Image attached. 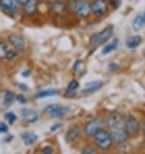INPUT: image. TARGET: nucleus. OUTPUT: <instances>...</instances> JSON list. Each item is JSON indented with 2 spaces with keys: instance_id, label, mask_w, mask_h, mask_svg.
I'll return each instance as SVG.
<instances>
[{
  "instance_id": "obj_36",
  "label": "nucleus",
  "mask_w": 145,
  "mask_h": 154,
  "mask_svg": "<svg viewBox=\"0 0 145 154\" xmlns=\"http://www.w3.org/2000/svg\"><path fill=\"white\" fill-rule=\"evenodd\" d=\"M143 133H144V135H145V123H144V125H143Z\"/></svg>"
},
{
  "instance_id": "obj_21",
  "label": "nucleus",
  "mask_w": 145,
  "mask_h": 154,
  "mask_svg": "<svg viewBox=\"0 0 145 154\" xmlns=\"http://www.w3.org/2000/svg\"><path fill=\"white\" fill-rule=\"evenodd\" d=\"M15 98H16L15 95L11 92H6L4 96V104L6 106H10L12 104V102L15 100Z\"/></svg>"
},
{
  "instance_id": "obj_11",
  "label": "nucleus",
  "mask_w": 145,
  "mask_h": 154,
  "mask_svg": "<svg viewBox=\"0 0 145 154\" xmlns=\"http://www.w3.org/2000/svg\"><path fill=\"white\" fill-rule=\"evenodd\" d=\"M103 86V82L100 81H93L89 82L87 84H85L84 88H83V93H94L96 91H98L100 87Z\"/></svg>"
},
{
  "instance_id": "obj_20",
  "label": "nucleus",
  "mask_w": 145,
  "mask_h": 154,
  "mask_svg": "<svg viewBox=\"0 0 145 154\" xmlns=\"http://www.w3.org/2000/svg\"><path fill=\"white\" fill-rule=\"evenodd\" d=\"M132 27H133L134 30H141L142 28L145 27V21L143 19V16L142 14H138V15L135 16V18H134L133 23H132Z\"/></svg>"
},
{
  "instance_id": "obj_29",
  "label": "nucleus",
  "mask_w": 145,
  "mask_h": 154,
  "mask_svg": "<svg viewBox=\"0 0 145 154\" xmlns=\"http://www.w3.org/2000/svg\"><path fill=\"white\" fill-rule=\"evenodd\" d=\"M108 68H110L111 72H116V70L119 69V65H116V64H110Z\"/></svg>"
},
{
  "instance_id": "obj_13",
  "label": "nucleus",
  "mask_w": 145,
  "mask_h": 154,
  "mask_svg": "<svg viewBox=\"0 0 145 154\" xmlns=\"http://www.w3.org/2000/svg\"><path fill=\"white\" fill-rule=\"evenodd\" d=\"M82 136V132H80L79 128H77V127H72L70 128L68 132H67V134H66V141L67 142H74V141H76L78 140Z\"/></svg>"
},
{
  "instance_id": "obj_27",
  "label": "nucleus",
  "mask_w": 145,
  "mask_h": 154,
  "mask_svg": "<svg viewBox=\"0 0 145 154\" xmlns=\"http://www.w3.org/2000/svg\"><path fill=\"white\" fill-rule=\"evenodd\" d=\"M7 132H8L7 124L0 123V134H4V133H7Z\"/></svg>"
},
{
  "instance_id": "obj_5",
  "label": "nucleus",
  "mask_w": 145,
  "mask_h": 154,
  "mask_svg": "<svg viewBox=\"0 0 145 154\" xmlns=\"http://www.w3.org/2000/svg\"><path fill=\"white\" fill-rule=\"evenodd\" d=\"M124 128H125V132L128 137H132V136H135L140 132V128H141V125H140V122L138 119L133 115H128L124 119Z\"/></svg>"
},
{
  "instance_id": "obj_24",
  "label": "nucleus",
  "mask_w": 145,
  "mask_h": 154,
  "mask_svg": "<svg viewBox=\"0 0 145 154\" xmlns=\"http://www.w3.org/2000/svg\"><path fill=\"white\" fill-rule=\"evenodd\" d=\"M17 55H18V50H8V53H7V56H6V58L7 59H12V58H15L17 57Z\"/></svg>"
},
{
  "instance_id": "obj_37",
  "label": "nucleus",
  "mask_w": 145,
  "mask_h": 154,
  "mask_svg": "<svg viewBox=\"0 0 145 154\" xmlns=\"http://www.w3.org/2000/svg\"><path fill=\"white\" fill-rule=\"evenodd\" d=\"M142 16H143V19H144V21H145V11L142 14Z\"/></svg>"
},
{
  "instance_id": "obj_17",
  "label": "nucleus",
  "mask_w": 145,
  "mask_h": 154,
  "mask_svg": "<svg viewBox=\"0 0 145 154\" xmlns=\"http://www.w3.org/2000/svg\"><path fill=\"white\" fill-rule=\"evenodd\" d=\"M25 12L27 15H34L36 10H37V0H27V2L25 5Z\"/></svg>"
},
{
  "instance_id": "obj_16",
  "label": "nucleus",
  "mask_w": 145,
  "mask_h": 154,
  "mask_svg": "<svg viewBox=\"0 0 145 154\" xmlns=\"http://www.w3.org/2000/svg\"><path fill=\"white\" fill-rule=\"evenodd\" d=\"M59 94V91L55 88H49V89H44V91H40L38 92L35 97L36 98H46V97H50V96H55V95H58Z\"/></svg>"
},
{
  "instance_id": "obj_9",
  "label": "nucleus",
  "mask_w": 145,
  "mask_h": 154,
  "mask_svg": "<svg viewBox=\"0 0 145 154\" xmlns=\"http://www.w3.org/2000/svg\"><path fill=\"white\" fill-rule=\"evenodd\" d=\"M0 5L4 9V11L8 14H15L19 9L18 0H0Z\"/></svg>"
},
{
  "instance_id": "obj_38",
  "label": "nucleus",
  "mask_w": 145,
  "mask_h": 154,
  "mask_svg": "<svg viewBox=\"0 0 145 154\" xmlns=\"http://www.w3.org/2000/svg\"><path fill=\"white\" fill-rule=\"evenodd\" d=\"M144 56H145V49H144Z\"/></svg>"
},
{
  "instance_id": "obj_22",
  "label": "nucleus",
  "mask_w": 145,
  "mask_h": 154,
  "mask_svg": "<svg viewBox=\"0 0 145 154\" xmlns=\"http://www.w3.org/2000/svg\"><path fill=\"white\" fill-rule=\"evenodd\" d=\"M5 119H6V122L8 124H14L16 122V119H17V116H16L15 113L8 112L5 114Z\"/></svg>"
},
{
  "instance_id": "obj_25",
  "label": "nucleus",
  "mask_w": 145,
  "mask_h": 154,
  "mask_svg": "<svg viewBox=\"0 0 145 154\" xmlns=\"http://www.w3.org/2000/svg\"><path fill=\"white\" fill-rule=\"evenodd\" d=\"M42 153L44 154H53L54 153V147L45 146L44 149H42Z\"/></svg>"
},
{
  "instance_id": "obj_39",
  "label": "nucleus",
  "mask_w": 145,
  "mask_h": 154,
  "mask_svg": "<svg viewBox=\"0 0 145 154\" xmlns=\"http://www.w3.org/2000/svg\"><path fill=\"white\" fill-rule=\"evenodd\" d=\"M104 1H106V0H104Z\"/></svg>"
},
{
  "instance_id": "obj_26",
  "label": "nucleus",
  "mask_w": 145,
  "mask_h": 154,
  "mask_svg": "<svg viewBox=\"0 0 145 154\" xmlns=\"http://www.w3.org/2000/svg\"><path fill=\"white\" fill-rule=\"evenodd\" d=\"M82 153H85V154H87V153H89V154H94V153H95V151H94V149H93V147L86 146V147H84V149H83V151H82Z\"/></svg>"
},
{
  "instance_id": "obj_14",
  "label": "nucleus",
  "mask_w": 145,
  "mask_h": 154,
  "mask_svg": "<svg viewBox=\"0 0 145 154\" xmlns=\"http://www.w3.org/2000/svg\"><path fill=\"white\" fill-rule=\"evenodd\" d=\"M21 139L25 142L26 145H32L35 142H37L38 140V136L32 133V132H26V133H23L21 134Z\"/></svg>"
},
{
  "instance_id": "obj_7",
  "label": "nucleus",
  "mask_w": 145,
  "mask_h": 154,
  "mask_svg": "<svg viewBox=\"0 0 145 154\" xmlns=\"http://www.w3.org/2000/svg\"><path fill=\"white\" fill-rule=\"evenodd\" d=\"M104 126V121L99 117H95V119H92L91 121H88L86 125L84 127V132L87 136H94V135L102 130Z\"/></svg>"
},
{
  "instance_id": "obj_12",
  "label": "nucleus",
  "mask_w": 145,
  "mask_h": 154,
  "mask_svg": "<svg viewBox=\"0 0 145 154\" xmlns=\"http://www.w3.org/2000/svg\"><path fill=\"white\" fill-rule=\"evenodd\" d=\"M142 42H143V39H142L141 36L138 35L131 36V37H128V38L126 39V46L128 47L130 49H135V48H137L141 45Z\"/></svg>"
},
{
  "instance_id": "obj_10",
  "label": "nucleus",
  "mask_w": 145,
  "mask_h": 154,
  "mask_svg": "<svg viewBox=\"0 0 145 154\" xmlns=\"http://www.w3.org/2000/svg\"><path fill=\"white\" fill-rule=\"evenodd\" d=\"M9 42L11 44L14 48L18 51H21L26 48V42H25V39L19 35H10L9 36Z\"/></svg>"
},
{
  "instance_id": "obj_35",
  "label": "nucleus",
  "mask_w": 145,
  "mask_h": 154,
  "mask_svg": "<svg viewBox=\"0 0 145 154\" xmlns=\"http://www.w3.org/2000/svg\"><path fill=\"white\" fill-rule=\"evenodd\" d=\"M18 2H19V4H21V5H25L27 2V0H18Z\"/></svg>"
},
{
  "instance_id": "obj_18",
  "label": "nucleus",
  "mask_w": 145,
  "mask_h": 154,
  "mask_svg": "<svg viewBox=\"0 0 145 154\" xmlns=\"http://www.w3.org/2000/svg\"><path fill=\"white\" fill-rule=\"evenodd\" d=\"M119 46V39L117 38H114L112 39V42H110L108 44H106L105 46H104L103 50H102V54L103 55H107L112 53V51H114L116 48Z\"/></svg>"
},
{
  "instance_id": "obj_15",
  "label": "nucleus",
  "mask_w": 145,
  "mask_h": 154,
  "mask_svg": "<svg viewBox=\"0 0 145 154\" xmlns=\"http://www.w3.org/2000/svg\"><path fill=\"white\" fill-rule=\"evenodd\" d=\"M21 116H23V119L27 122H35L36 119H37V113L34 112V111H31L29 108H23L21 109Z\"/></svg>"
},
{
  "instance_id": "obj_32",
  "label": "nucleus",
  "mask_w": 145,
  "mask_h": 154,
  "mask_svg": "<svg viewBox=\"0 0 145 154\" xmlns=\"http://www.w3.org/2000/svg\"><path fill=\"white\" fill-rule=\"evenodd\" d=\"M44 1H46V2H50V4H54V2L59 1V0H44Z\"/></svg>"
},
{
  "instance_id": "obj_33",
  "label": "nucleus",
  "mask_w": 145,
  "mask_h": 154,
  "mask_svg": "<svg viewBox=\"0 0 145 154\" xmlns=\"http://www.w3.org/2000/svg\"><path fill=\"white\" fill-rule=\"evenodd\" d=\"M19 86L21 87V89H23V91H27V89H28V87H27L26 85H21V84H20Z\"/></svg>"
},
{
  "instance_id": "obj_34",
  "label": "nucleus",
  "mask_w": 145,
  "mask_h": 154,
  "mask_svg": "<svg viewBox=\"0 0 145 154\" xmlns=\"http://www.w3.org/2000/svg\"><path fill=\"white\" fill-rule=\"evenodd\" d=\"M29 74H30V72H29V70H27V72L23 73V76H29Z\"/></svg>"
},
{
  "instance_id": "obj_6",
  "label": "nucleus",
  "mask_w": 145,
  "mask_h": 154,
  "mask_svg": "<svg viewBox=\"0 0 145 154\" xmlns=\"http://www.w3.org/2000/svg\"><path fill=\"white\" fill-rule=\"evenodd\" d=\"M68 112H69V107L63 106V105H58V104H50L44 109L45 114L51 116V117H58V119L67 115Z\"/></svg>"
},
{
  "instance_id": "obj_31",
  "label": "nucleus",
  "mask_w": 145,
  "mask_h": 154,
  "mask_svg": "<svg viewBox=\"0 0 145 154\" xmlns=\"http://www.w3.org/2000/svg\"><path fill=\"white\" fill-rule=\"evenodd\" d=\"M59 127H61V125H60V124H57V125H55V126L51 127V128H50V131H51V132L56 131V130H57V128H59Z\"/></svg>"
},
{
  "instance_id": "obj_8",
  "label": "nucleus",
  "mask_w": 145,
  "mask_h": 154,
  "mask_svg": "<svg viewBox=\"0 0 145 154\" xmlns=\"http://www.w3.org/2000/svg\"><path fill=\"white\" fill-rule=\"evenodd\" d=\"M91 12L96 17H103L107 12V5L104 0H95L91 4Z\"/></svg>"
},
{
  "instance_id": "obj_3",
  "label": "nucleus",
  "mask_w": 145,
  "mask_h": 154,
  "mask_svg": "<svg viewBox=\"0 0 145 154\" xmlns=\"http://www.w3.org/2000/svg\"><path fill=\"white\" fill-rule=\"evenodd\" d=\"M94 142L95 145L102 150H108L113 144V140H112L110 133L104 131L103 128L99 130L95 135H94Z\"/></svg>"
},
{
  "instance_id": "obj_23",
  "label": "nucleus",
  "mask_w": 145,
  "mask_h": 154,
  "mask_svg": "<svg viewBox=\"0 0 145 154\" xmlns=\"http://www.w3.org/2000/svg\"><path fill=\"white\" fill-rule=\"evenodd\" d=\"M8 46L5 44V42H0V59H2V58H6L7 56V53H8Z\"/></svg>"
},
{
  "instance_id": "obj_19",
  "label": "nucleus",
  "mask_w": 145,
  "mask_h": 154,
  "mask_svg": "<svg viewBox=\"0 0 145 154\" xmlns=\"http://www.w3.org/2000/svg\"><path fill=\"white\" fill-rule=\"evenodd\" d=\"M79 88V83L77 81H72L70 83L68 84L67 86V89H66V96L67 97H72L75 96V94H76L77 89Z\"/></svg>"
},
{
  "instance_id": "obj_28",
  "label": "nucleus",
  "mask_w": 145,
  "mask_h": 154,
  "mask_svg": "<svg viewBox=\"0 0 145 154\" xmlns=\"http://www.w3.org/2000/svg\"><path fill=\"white\" fill-rule=\"evenodd\" d=\"M17 98V100L19 102L20 104H26L27 103V100H26V97L23 96V95H18V96L16 97Z\"/></svg>"
},
{
  "instance_id": "obj_2",
  "label": "nucleus",
  "mask_w": 145,
  "mask_h": 154,
  "mask_svg": "<svg viewBox=\"0 0 145 154\" xmlns=\"http://www.w3.org/2000/svg\"><path fill=\"white\" fill-rule=\"evenodd\" d=\"M69 8L82 18H86L92 14L91 4H88L86 0H72L69 2Z\"/></svg>"
},
{
  "instance_id": "obj_1",
  "label": "nucleus",
  "mask_w": 145,
  "mask_h": 154,
  "mask_svg": "<svg viewBox=\"0 0 145 154\" xmlns=\"http://www.w3.org/2000/svg\"><path fill=\"white\" fill-rule=\"evenodd\" d=\"M107 123H108V128H110L108 133L113 140V143L119 144V145L125 143L128 136L124 128V119L122 117V115L116 112L111 113L107 119Z\"/></svg>"
},
{
  "instance_id": "obj_30",
  "label": "nucleus",
  "mask_w": 145,
  "mask_h": 154,
  "mask_svg": "<svg viewBox=\"0 0 145 154\" xmlns=\"http://www.w3.org/2000/svg\"><path fill=\"white\" fill-rule=\"evenodd\" d=\"M110 1H111V5L115 8V9L119 7V2H121V0H110Z\"/></svg>"
},
{
  "instance_id": "obj_4",
  "label": "nucleus",
  "mask_w": 145,
  "mask_h": 154,
  "mask_svg": "<svg viewBox=\"0 0 145 154\" xmlns=\"http://www.w3.org/2000/svg\"><path fill=\"white\" fill-rule=\"evenodd\" d=\"M113 30H114L113 26H108L102 31L93 35L91 37V39H89V44L93 45V46H98V45H102L104 42H106L113 35Z\"/></svg>"
}]
</instances>
